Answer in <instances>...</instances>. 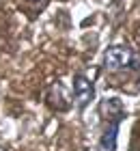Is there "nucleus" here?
I'll return each mask as SVG.
<instances>
[{
  "instance_id": "obj_1",
  "label": "nucleus",
  "mask_w": 140,
  "mask_h": 151,
  "mask_svg": "<svg viewBox=\"0 0 140 151\" xmlns=\"http://www.w3.org/2000/svg\"><path fill=\"white\" fill-rule=\"evenodd\" d=\"M103 67L108 71H138L140 69V52L131 45H110L103 52Z\"/></svg>"
},
{
  "instance_id": "obj_2",
  "label": "nucleus",
  "mask_w": 140,
  "mask_h": 151,
  "mask_svg": "<svg viewBox=\"0 0 140 151\" xmlns=\"http://www.w3.org/2000/svg\"><path fill=\"white\" fill-rule=\"evenodd\" d=\"M73 104L80 108V110H84L90 101L95 99V86L93 82H90L84 73H78L73 76Z\"/></svg>"
},
{
  "instance_id": "obj_3",
  "label": "nucleus",
  "mask_w": 140,
  "mask_h": 151,
  "mask_svg": "<svg viewBox=\"0 0 140 151\" xmlns=\"http://www.w3.org/2000/svg\"><path fill=\"white\" fill-rule=\"evenodd\" d=\"M45 104L52 108V110H58V112H65L71 108L73 104V95L67 93V88L62 82H56L52 84V88L47 91V97H45Z\"/></svg>"
},
{
  "instance_id": "obj_4",
  "label": "nucleus",
  "mask_w": 140,
  "mask_h": 151,
  "mask_svg": "<svg viewBox=\"0 0 140 151\" xmlns=\"http://www.w3.org/2000/svg\"><path fill=\"white\" fill-rule=\"evenodd\" d=\"M99 116L103 123L108 121H118L121 123L125 119V110H123V101L118 97H108L99 104Z\"/></svg>"
},
{
  "instance_id": "obj_5",
  "label": "nucleus",
  "mask_w": 140,
  "mask_h": 151,
  "mask_svg": "<svg viewBox=\"0 0 140 151\" xmlns=\"http://www.w3.org/2000/svg\"><path fill=\"white\" fill-rule=\"evenodd\" d=\"M116 138H118V121L103 123L97 151H116Z\"/></svg>"
},
{
  "instance_id": "obj_6",
  "label": "nucleus",
  "mask_w": 140,
  "mask_h": 151,
  "mask_svg": "<svg viewBox=\"0 0 140 151\" xmlns=\"http://www.w3.org/2000/svg\"><path fill=\"white\" fill-rule=\"evenodd\" d=\"M30 2H41V0H30Z\"/></svg>"
},
{
  "instance_id": "obj_7",
  "label": "nucleus",
  "mask_w": 140,
  "mask_h": 151,
  "mask_svg": "<svg viewBox=\"0 0 140 151\" xmlns=\"http://www.w3.org/2000/svg\"><path fill=\"white\" fill-rule=\"evenodd\" d=\"M0 151H6V149H4V147H0Z\"/></svg>"
}]
</instances>
